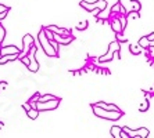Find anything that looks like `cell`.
Returning a JSON list of instances; mask_svg holds the SVG:
<instances>
[{
  "label": "cell",
  "instance_id": "cell-1",
  "mask_svg": "<svg viewBox=\"0 0 154 138\" xmlns=\"http://www.w3.org/2000/svg\"><path fill=\"white\" fill-rule=\"evenodd\" d=\"M38 42H39V46L43 48V51H45V54H46L47 57H51V58L58 57V51L53 47V44H51L50 40L45 36L43 31H40L39 35H38Z\"/></svg>",
  "mask_w": 154,
  "mask_h": 138
},
{
  "label": "cell",
  "instance_id": "cell-2",
  "mask_svg": "<svg viewBox=\"0 0 154 138\" xmlns=\"http://www.w3.org/2000/svg\"><path fill=\"white\" fill-rule=\"evenodd\" d=\"M92 110L93 113L99 117H103V119H107V120H119L122 117V112L121 110H107V109H103V108H99V106H94L92 105Z\"/></svg>",
  "mask_w": 154,
  "mask_h": 138
},
{
  "label": "cell",
  "instance_id": "cell-3",
  "mask_svg": "<svg viewBox=\"0 0 154 138\" xmlns=\"http://www.w3.org/2000/svg\"><path fill=\"white\" fill-rule=\"evenodd\" d=\"M58 105H60V98H56V99H49V101H38L35 108L39 110V112H43V110L57 109Z\"/></svg>",
  "mask_w": 154,
  "mask_h": 138
},
{
  "label": "cell",
  "instance_id": "cell-4",
  "mask_svg": "<svg viewBox=\"0 0 154 138\" xmlns=\"http://www.w3.org/2000/svg\"><path fill=\"white\" fill-rule=\"evenodd\" d=\"M79 6L83 7L86 11H93V10H96V8L100 11H104L106 7H107V1H106V0H97L94 3H88L85 0H81V1H79Z\"/></svg>",
  "mask_w": 154,
  "mask_h": 138
},
{
  "label": "cell",
  "instance_id": "cell-5",
  "mask_svg": "<svg viewBox=\"0 0 154 138\" xmlns=\"http://www.w3.org/2000/svg\"><path fill=\"white\" fill-rule=\"evenodd\" d=\"M122 131L125 133L128 137H137V138H146L150 135V131L146 127H140L139 130H131L129 127H122Z\"/></svg>",
  "mask_w": 154,
  "mask_h": 138
},
{
  "label": "cell",
  "instance_id": "cell-6",
  "mask_svg": "<svg viewBox=\"0 0 154 138\" xmlns=\"http://www.w3.org/2000/svg\"><path fill=\"white\" fill-rule=\"evenodd\" d=\"M35 44V39H33L32 35H25L24 36V39H22V48H21V54H20V57L21 55H26L29 51V48Z\"/></svg>",
  "mask_w": 154,
  "mask_h": 138
},
{
  "label": "cell",
  "instance_id": "cell-7",
  "mask_svg": "<svg viewBox=\"0 0 154 138\" xmlns=\"http://www.w3.org/2000/svg\"><path fill=\"white\" fill-rule=\"evenodd\" d=\"M10 54H21V50L15 46H2L0 55H10Z\"/></svg>",
  "mask_w": 154,
  "mask_h": 138
},
{
  "label": "cell",
  "instance_id": "cell-8",
  "mask_svg": "<svg viewBox=\"0 0 154 138\" xmlns=\"http://www.w3.org/2000/svg\"><path fill=\"white\" fill-rule=\"evenodd\" d=\"M74 36L72 35H69V36H61V35H56L54 33V37H53V40L54 42H57L58 44H61V46H65V44H69L71 42H74Z\"/></svg>",
  "mask_w": 154,
  "mask_h": 138
},
{
  "label": "cell",
  "instance_id": "cell-9",
  "mask_svg": "<svg viewBox=\"0 0 154 138\" xmlns=\"http://www.w3.org/2000/svg\"><path fill=\"white\" fill-rule=\"evenodd\" d=\"M47 29H50L53 33L56 35H61V36H69L71 35V31L65 28H60V26H56V25H46Z\"/></svg>",
  "mask_w": 154,
  "mask_h": 138
},
{
  "label": "cell",
  "instance_id": "cell-10",
  "mask_svg": "<svg viewBox=\"0 0 154 138\" xmlns=\"http://www.w3.org/2000/svg\"><path fill=\"white\" fill-rule=\"evenodd\" d=\"M111 29L114 31V33L124 32V31H122V26H121V22H119V18L118 17H114L111 19Z\"/></svg>",
  "mask_w": 154,
  "mask_h": 138
},
{
  "label": "cell",
  "instance_id": "cell-11",
  "mask_svg": "<svg viewBox=\"0 0 154 138\" xmlns=\"http://www.w3.org/2000/svg\"><path fill=\"white\" fill-rule=\"evenodd\" d=\"M112 58H114V51L108 48V51H107L106 54H104V55L99 57V62H101V64H103V62H110V61H111Z\"/></svg>",
  "mask_w": 154,
  "mask_h": 138
},
{
  "label": "cell",
  "instance_id": "cell-12",
  "mask_svg": "<svg viewBox=\"0 0 154 138\" xmlns=\"http://www.w3.org/2000/svg\"><path fill=\"white\" fill-rule=\"evenodd\" d=\"M31 72H38L39 71V64H38V61H36L35 57H31L29 58V64L28 66H26Z\"/></svg>",
  "mask_w": 154,
  "mask_h": 138
},
{
  "label": "cell",
  "instance_id": "cell-13",
  "mask_svg": "<svg viewBox=\"0 0 154 138\" xmlns=\"http://www.w3.org/2000/svg\"><path fill=\"white\" fill-rule=\"evenodd\" d=\"M111 135L114 138H119L121 137V133H122V127H119V126H114V127H111Z\"/></svg>",
  "mask_w": 154,
  "mask_h": 138
},
{
  "label": "cell",
  "instance_id": "cell-14",
  "mask_svg": "<svg viewBox=\"0 0 154 138\" xmlns=\"http://www.w3.org/2000/svg\"><path fill=\"white\" fill-rule=\"evenodd\" d=\"M26 116H28L29 119H36V117L39 116V110L35 109V108H31L29 110H26Z\"/></svg>",
  "mask_w": 154,
  "mask_h": 138
},
{
  "label": "cell",
  "instance_id": "cell-15",
  "mask_svg": "<svg viewBox=\"0 0 154 138\" xmlns=\"http://www.w3.org/2000/svg\"><path fill=\"white\" fill-rule=\"evenodd\" d=\"M149 43H150V40H149V36H143V37H140V40H139V44L142 48H147L149 47Z\"/></svg>",
  "mask_w": 154,
  "mask_h": 138
},
{
  "label": "cell",
  "instance_id": "cell-16",
  "mask_svg": "<svg viewBox=\"0 0 154 138\" xmlns=\"http://www.w3.org/2000/svg\"><path fill=\"white\" fill-rule=\"evenodd\" d=\"M122 7H124V6H122L121 1H117V3H115L114 6L111 7V14H119Z\"/></svg>",
  "mask_w": 154,
  "mask_h": 138
},
{
  "label": "cell",
  "instance_id": "cell-17",
  "mask_svg": "<svg viewBox=\"0 0 154 138\" xmlns=\"http://www.w3.org/2000/svg\"><path fill=\"white\" fill-rule=\"evenodd\" d=\"M129 50H131V53L133 54V55H137V54H140L142 53V47L139 46V44H137V46H135V44H131V46H129Z\"/></svg>",
  "mask_w": 154,
  "mask_h": 138
},
{
  "label": "cell",
  "instance_id": "cell-18",
  "mask_svg": "<svg viewBox=\"0 0 154 138\" xmlns=\"http://www.w3.org/2000/svg\"><path fill=\"white\" fill-rule=\"evenodd\" d=\"M42 31H43V33H45V36H46L47 39H49V40H53V37H54V33L51 32L50 29H47L46 26H43V28H42Z\"/></svg>",
  "mask_w": 154,
  "mask_h": 138
},
{
  "label": "cell",
  "instance_id": "cell-19",
  "mask_svg": "<svg viewBox=\"0 0 154 138\" xmlns=\"http://www.w3.org/2000/svg\"><path fill=\"white\" fill-rule=\"evenodd\" d=\"M39 97H40V92L36 91L35 94H33V95L31 97V98H29L28 102H29V104H35V102H38V101H39Z\"/></svg>",
  "mask_w": 154,
  "mask_h": 138
},
{
  "label": "cell",
  "instance_id": "cell-20",
  "mask_svg": "<svg viewBox=\"0 0 154 138\" xmlns=\"http://www.w3.org/2000/svg\"><path fill=\"white\" fill-rule=\"evenodd\" d=\"M88 25H89L88 21H82V22H79V24L76 25V29H78V31H85V29L88 28Z\"/></svg>",
  "mask_w": 154,
  "mask_h": 138
},
{
  "label": "cell",
  "instance_id": "cell-21",
  "mask_svg": "<svg viewBox=\"0 0 154 138\" xmlns=\"http://www.w3.org/2000/svg\"><path fill=\"white\" fill-rule=\"evenodd\" d=\"M115 40H117L118 43H126V42H128V39H126L125 36L122 35V32L121 33H117V37H115Z\"/></svg>",
  "mask_w": 154,
  "mask_h": 138
},
{
  "label": "cell",
  "instance_id": "cell-22",
  "mask_svg": "<svg viewBox=\"0 0 154 138\" xmlns=\"http://www.w3.org/2000/svg\"><path fill=\"white\" fill-rule=\"evenodd\" d=\"M58 97H54V95H50V94H45V95H40L39 97V101H49V99H56Z\"/></svg>",
  "mask_w": 154,
  "mask_h": 138
},
{
  "label": "cell",
  "instance_id": "cell-23",
  "mask_svg": "<svg viewBox=\"0 0 154 138\" xmlns=\"http://www.w3.org/2000/svg\"><path fill=\"white\" fill-rule=\"evenodd\" d=\"M119 22H121V26H122V31H125L126 28V15H121L119 14Z\"/></svg>",
  "mask_w": 154,
  "mask_h": 138
},
{
  "label": "cell",
  "instance_id": "cell-24",
  "mask_svg": "<svg viewBox=\"0 0 154 138\" xmlns=\"http://www.w3.org/2000/svg\"><path fill=\"white\" fill-rule=\"evenodd\" d=\"M139 10H140V3L137 1V0H132V11L139 13Z\"/></svg>",
  "mask_w": 154,
  "mask_h": 138
},
{
  "label": "cell",
  "instance_id": "cell-25",
  "mask_svg": "<svg viewBox=\"0 0 154 138\" xmlns=\"http://www.w3.org/2000/svg\"><path fill=\"white\" fill-rule=\"evenodd\" d=\"M149 106H150V104H149V99H147V101H144V102L139 106V110L140 112H146V110L149 109Z\"/></svg>",
  "mask_w": 154,
  "mask_h": 138
},
{
  "label": "cell",
  "instance_id": "cell-26",
  "mask_svg": "<svg viewBox=\"0 0 154 138\" xmlns=\"http://www.w3.org/2000/svg\"><path fill=\"white\" fill-rule=\"evenodd\" d=\"M6 39V29L2 26V24H0V42L3 43V40Z\"/></svg>",
  "mask_w": 154,
  "mask_h": 138
},
{
  "label": "cell",
  "instance_id": "cell-27",
  "mask_svg": "<svg viewBox=\"0 0 154 138\" xmlns=\"http://www.w3.org/2000/svg\"><path fill=\"white\" fill-rule=\"evenodd\" d=\"M7 62H8L7 55H2L0 57V65H4V64H7Z\"/></svg>",
  "mask_w": 154,
  "mask_h": 138
},
{
  "label": "cell",
  "instance_id": "cell-28",
  "mask_svg": "<svg viewBox=\"0 0 154 138\" xmlns=\"http://www.w3.org/2000/svg\"><path fill=\"white\" fill-rule=\"evenodd\" d=\"M7 87V81L3 80V81H0V92H3V90Z\"/></svg>",
  "mask_w": 154,
  "mask_h": 138
},
{
  "label": "cell",
  "instance_id": "cell-29",
  "mask_svg": "<svg viewBox=\"0 0 154 138\" xmlns=\"http://www.w3.org/2000/svg\"><path fill=\"white\" fill-rule=\"evenodd\" d=\"M8 10H10V7L4 6V4H0V13H4V11H8Z\"/></svg>",
  "mask_w": 154,
  "mask_h": 138
},
{
  "label": "cell",
  "instance_id": "cell-30",
  "mask_svg": "<svg viewBox=\"0 0 154 138\" xmlns=\"http://www.w3.org/2000/svg\"><path fill=\"white\" fill-rule=\"evenodd\" d=\"M22 108H24V110L26 112V110H29L31 108H32V106H31V104H29V102H25L24 105H22Z\"/></svg>",
  "mask_w": 154,
  "mask_h": 138
},
{
  "label": "cell",
  "instance_id": "cell-31",
  "mask_svg": "<svg viewBox=\"0 0 154 138\" xmlns=\"http://www.w3.org/2000/svg\"><path fill=\"white\" fill-rule=\"evenodd\" d=\"M147 50L150 51V57L154 58V47L153 46H149V47H147Z\"/></svg>",
  "mask_w": 154,
  "mask_h": 138
},
{
  "label": "cell",
  "instance_id": "cell-32",
  "mask_svg": "<svg viewBox=\"0 0 154 138\" xmlns=\"http://www.w3.org/2000/svg\"><path fill=\"white\" fill-rule=\"evenodd\" d=\"M7 13H8V11H4V13H0V21L6 18V15H7Z\"/></svg>",
  "mask_w": 154,
  "mask_h": 138
},
{
  "label": "cell",
  "instance_id": "cell-33",
  "mask_svg": "<svg viewBox=\"0 0 154 138\" xmlns=\"http://www.w3.org/2000/svg\"><path fill=\"white\" fill-rule=\"evenodd\" d=\"M149 46H153V47H154V39H151V40H150V43H149Z\"/></svg>",
  "mask_w": 154,
  "mask_h": 138
},
{
  "label": "cell",
  "instance_id": "cell-34",
  "mask_svg": "<svg viewBox=\"0 0 154 138\" xmlns=\"http://www.w3.org/2000/svg\"><path fill=\"white\" fill-rule=\"evenodd\" d=\"M4 127V123H3V122H0V128H3Z\"/></svg>",
  "mask_w": 154,
  "mask_h": 138
},
{
  "label": "cell",
  "instance_id": "cell-35",
  "mask_svg": "<svg viewBox=\"0 0 154 138\" xmlns=\"http://www.w3.org/2000/svg\"><path fill=\"white\" fill-rule=\"evenodd\" d=\"M150 92H151V94H154V84H153V87H151V90H150Z\"/></svg>",
  "mask_w": 154,
  "mask_h": 138
},
{
  "label": "cell",
  "instance_id": "cell-36",
  "mask_svg": "<svg viewBox=\"0 0 154 138\" xmlns=\"http://www.w3.org/2000/svg\"><path fill=\"white\" fill-rule=\"evenodd\" d=\"M2 44H3V43H2V42H0V47H2Z\"/></svg>",
  "mask_w": 154,
  "mask_h": 138
}]
</instances>
